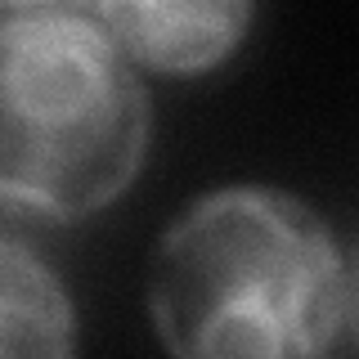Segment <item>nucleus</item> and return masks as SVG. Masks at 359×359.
Here are the masks:
<instances>
[{
    "instance_id": "2",
    "label": "nucleus",
    "mask_w": 359,
    "mask_h": 359,
    "mask_svg": "<svg viewBox=\"0 0 359 359\" xmlns=\"http://www.w3.org/2000/svg\"><path fill=\"white\" fill-rule=\"evenodd\" d=\"M121 45L86 14L5 18L0 194L45 220H81L135 180L149 99Z\"/></svg>"
},
{
    "instance_id": "1",
    "label": "nucleus",
    "mask_w": 359,
    "mask_h": 359,
    "mask_svg": "<svg viewBox=\"0 0 359 359\" xmlns=\"http://www.w3.org/2000/svg\"><path fill=\"white\" fill-rule=\"evenodd\" d=\"M149 314L175 355H319L346 314V265L306 202L261 184L198 198L157 243Z\"/></svg>"
},
{
    "instance_id": "5",
    "label": "nucleus",
    "mask_w": 359,
    "mask_h": 359,
    "mask_svg": "<svg viewBox=\"0 0 359 359\" xmlns=\"http://www.w3.org/2000/svg\"><path fill=\"white\" fill-rule=\"evenodd\" d=\"M99 0H5V18H32V14H86Z\"/></svg>"
},
{
    "instance_id": "3",
    "label": "nucleus",
    "mask_w": 359,
    "mask_h": 359,
    "mask_svg": "<svg viewBox=\"0 0 359 359\" xmlns=\"http://www.w3.org/2000/svg\"><path fill=\"white\" fill-rule=\"evenodd\" d=\"M112 41L166 76H198L243 41L252 0H99Z\"/></svg>"
},
{
    "instance_id": "6",
    "label": "nucleus",
    "mask_w": 359,
    "mask_h": 359,
    "mask_svg": "<svg viewBox=\"0 0 359 359\" xmlns=\"http://www.w3.org/2000/svg\"><path fill=\"white\" fill-rule=\"evenodd\" d=\"M341 323L351 328V341L359 346V247H355L351 269H346V314H341Z\"/></svg>"
},
{
    "instance_id": "4",
    "label": "nucleus",
    "mask_w": 359,
    "mask_h": 359,
    "mask_svg": "<svg viewBox=\"0 0 359 359\" xmlns=\"http://www.w3.org/2000/svg\"><path fill=\"white\" fill-rule=\"evenodd\" d=\"M76 346V323L59 278L27 247H0V351L59 359Z\"/></svg>"
}]
</instances>
